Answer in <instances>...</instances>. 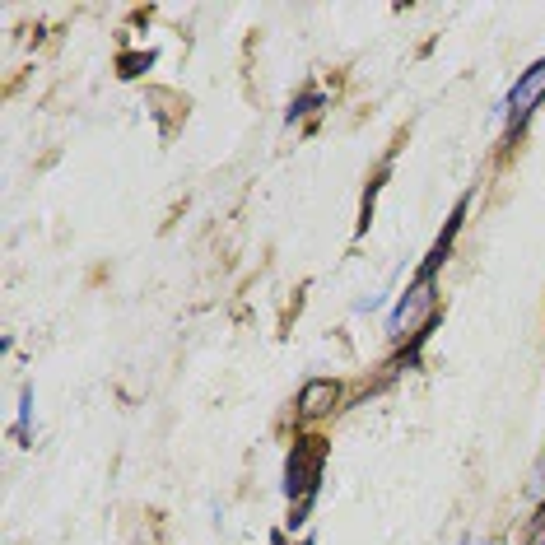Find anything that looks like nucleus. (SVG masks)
I'll return each mask as SVG.
<instances>
[{
	"label": "nucleus",
	"instance_id": "5",
	"mask_svg": "<svg viewBox=\"0 0 545 545\" xmlns=\"http://www.w3.org/2000/svg\"><path fill=\"white\" fill-rule=\"evenodd\" d=\"M154 61H159L154 52H126V56H117V75H122V80H136V75H145V70L154 66Z\"/></svg>",
	"mask_w": 545,
	"mask_h": 545
},
{
	"label": "nucleus",
	"instance_id": "2",
	"mask_svg": "<svg viewBox=\"0 0 545 545\" xmlns=\"http://www.w3.org/2000/svg\"><path fill=\"white\" fill-rule=\"evenodd\" d=\"M541 98H545V61H536V66L527 70L518 84H513V94H508V103H504V108H508V131H513V136L522 131V122L536 112Z\"/></svg>",
	"mask_w": 545,
	"mask_h": 545
},
{
	"label": "nucleus",
	"instance_id": "1",
	"mask_svg": "<svg viewBox=\"0 0 545 545\" xmlns=\"http://www.w3.org/2000/svg\"><path fill=\"white\" fill-rule=\"evenodd\" d=\"M322 466H327V438H299L289 448V462H285V494L294 504L303 499H317V485H322Z\"/></svg>",
	"mask_w": 545,
	"mask_h": 545
},
{
	"label": "nucleus",
	"instance_id": "4",
	"mask_svg": "<svg viewBox=\"0 0 545 545\" xmlns=\"http://www.w3.org/2000/svg\"><path fill=\"white\" fill-rule=\"evenodd\" d=\"M341 406V382L336 378H313L308 387L299 392V415L303 420H317V415H331Z\"/></svg>",
	"mask_w": 545,
	"mask_h": 545
},
{
	"label": "nucleus",
	"instance_id": "7",
	"mask_svg": "<svg viewBox=\"0 0 545 545\" xmlns=\"http://www.w3.org/2000/svg\"><path fill=\"white\" fill-rule=\"evenodd\" d=\"M317 103H322V94H299V98H294V108L285 112V122H299L303 112H313Z\"/></svg>",
	"mask_w": 545,
	"mask_h": 545
},
{
	"label": "nucleus",
	"instance_id": "8",
	"mask_svg": "<svg viewBox=\"0 0 545 545\" xmlns=\"http://www.w3.org/2000/svg\"><path fill=\"white\" fill-rule=\"evenodd\" d=\"M545 536V499H541V508H536V518H532V536H527V545H536Z\"/></svg>",
	"mask_w": 545,
	"mask_h": 545
},
{
	"label": "nucleus",
	"instance_id": "6",
	"mask_svg": "<svg viewBox=\"0 0 545 545\" xmlns=\"http://www.w3.org/2000/svg\"><path fill=\"white\" fill-rule=\"evenodd\" d=\"M28 429H33V387L19 392V424H14V438H28Z\"/></svg>",
	"mask_w": 545,
	"mask_h": 545
},
{
	"label": "nucleus",
	"instance_id": "3",
	"mask_svg": "<svg viewBox=\"0 0 545 545\" xmlns=\"http://www.w3.org/2000/svg\"><path fill=\"white\" fill-rule=\"evenodd\" d=\"M466 210H471V191H466L462 201H457V210L448 215V224H443V233L434 238V247H429V257H424V266L415 271V280L410 285H434V275L443 271V261H448V252H452V238H457V229H462V219H466Z\"/></svg>",
	"mask_w": 545,
	"mask_h": 545
}]
</instances>
